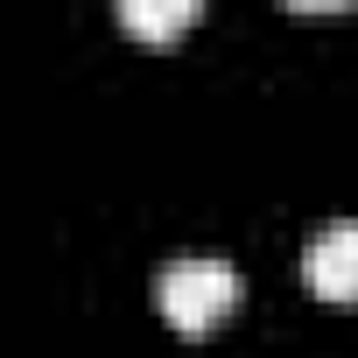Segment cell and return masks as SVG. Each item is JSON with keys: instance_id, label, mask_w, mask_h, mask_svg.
<instances>
[{"instance_id": "obj_4", "label": "cell", "mask_w": 358, "mask_h": 358, "mask_svg": "<svg viewBox=\"0 0 358 358\" xmlns=\"http://www.w3.org/2000/svg\"><path fill=\"white\" fill-rule=\"evenodd\" d=\"M281 8H295V15H337V8H351V0H281Z\"/></svg>"}, {"instance_id": "obj_3", "label": "cell", "mask_w": 358, "mask_h": 358, "mask_svg": "<svg viewBox=\"0 0 358 358\" xmlns=\"http://www.w3.org/2000/svg\"><path fill=\"white\" fill-rule=\"evenodd\" d=\"M113 15H120V29H127L134 43L169 50V43H183V36L197 29L204 0H113Z\"/></svg>"}, {"instance_id": "obj_2", "label": "cell", "mask_w": 358, "mask_h": 358, "mask_svg": "<svg viewBox=\"0 0 358 358\" xmlns=\"http://www.w3.org/2000/svg\"><path fill=\"white\" fill-rule=\"evenodd\" d=\"M302 281H309L316 302H358V218H337L309 239Z\"/></svg>"}, {"instance_id": "obj_1", "label": "cell", "mask_w": 358, "mask_h": 358, "mask_svg": "<svg viewBox=\"0 0 358 358\" xmlns=\"http://www.w3.org/2000/svg\"><path fill=\"white\" fill-rule=\"evenodd\" d=\"M155 309L176 337H211L232 309H239V274L232 260H211V253H190V260H169L162 281H155Z\"/></svg>"}]
</instances>
